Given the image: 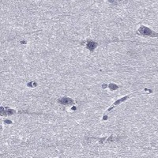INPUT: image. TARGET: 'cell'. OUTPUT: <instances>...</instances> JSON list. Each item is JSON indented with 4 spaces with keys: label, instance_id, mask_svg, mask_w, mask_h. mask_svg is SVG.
Instances as JSON below:
<instances>
[{
    "label": "cell",
    "instance_id": "6da1fadb",
    "mask_svg": "<svg viewBox=\"0 0 158 158\" xmlns=\"http://www.w3.org/2000/svg\"><path fill=\"white\" fill-rule=\"evenodd\" d=\"M138 33H140L142 36H149V37H156V33H153L150 29L145 27V26H141L138 29Z\"/></svg>",
    "mask_w": 158,
    "mask_h": 158
},
{
    "label": "cell",
    "instance_id": "7a4b0ae2",
    "mask_svg": "<svg viewBox=\"0 0 158 158\" xmlns=\"http://www.w3.org/2000/svg\"><path fill=\"white\" fill-rule=\"evenodd\" d=\"M58 102L63 105H72L74 104V100L69 97H63L58 100Z\"/></svg>",
    "mask_w": 158,
    "mask_h": 158
},
{
    "label": "cell",
    "instance_id": "3957f363",
    "mask_svg": "<svg viewBox=\"0 0 158 158\" xmlns=\"http://www.w3.org/2000/svg\"><path fill=\"white\" fill-rule=\"evenodd\" d=\"M134 94H131V95H128V96H124V97H123L122 99H120V100H117V101H115V103H114V104H113V106L112 107H111L108 111H107V112H108V111H110L111 110H112L115 106H117V105H119L120 103H122V102H123V101H125L126 100H127L128 98H130L131 96H133Z\"/></svg>",
    "mask_w": 158,
    "mask_h": 158
},
{
    "label": "cell",
    "instance_id": "277c9868",
    "mask_svg": "<svg viewBox=\"0 0 158 158\" xmlns=\"http://www.w3.org/2000/svg\"><path fill=\"white\" fill-rule=\"evenodd\" d=\"M97 47V43L94 42V41H91V40H89L87 41L86 43V48L90 50L91 52H93L96 48Z\"/></svg>",
    "mask_w": 158,
    "mask_h": 158
},
{
    "label": "cell",
    "instance_id": "5b68a950",
    "mask_svg": "<svg viewBox=\"0 0 158 158\" xmlns=\"http://www.w3.org/2000/svg\"><path fill=\"white\" fill-rule=\"evenodd\" d=\"M15 113V111L12 110V109H9L7 108V111H2V115H12V114H14Z\"/></svg>",
    "mask_w": 158,
    "mask_h": 158
},
{
    "label": "cell",
    "instance_id": "8992f818",
    "mask_svg": "<svg viewBox=\"0 0 158 158\" xmlns=\"http://www.w3.org/2000/svg\"><path fill=\"white\" fill-rule=\"evenodd\" d=\"M108 87H109V89H110L111 90H112V91H114V90H115V89H117L119 88V86H118L117 85H115V84H110V85H108Z\"/></svg>",
    "mask_w": 158,
    "mask_h": 158
},
{
    "label": "cell",
    "instance_id": "52a82bcc",
    "mask_svg": "<svg viewBox=\"0 0 158 158\" xmlns=\"http://www.w3.org/2000/svg\"><path fill=\"white\" fill-rule=\"evenodd\" d=\"M5 123H7V124H11V123H12V122H11V120H5Z\"/></svg>",
    "mask_w": 158,
    "mask_h": 158
}]
</instances>
